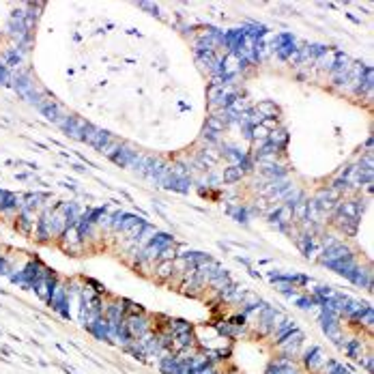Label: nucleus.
<instances>
[{
    "label": "nucleus",
    "mask_w": 374,
    "mask_h": 374,
    "mask_svg": "<svg viewBox=\"0 0 374 374\" xmlns=\"http://www.w3.org/2000/svg\"><path fill=\"white\" fill-rule=\"evenodd\" d=\"M125 329H127L133 338H144V336H147V331H149V323H147V318H144V316L133 314V316L127 318Z\"/></svg>",
    "instance_id": "obj_1"
},
{
    "label": "nucleus",
    "mask_w": 374,
    "mask_h": 374,
    "mask_svg": "<svg viewBox=\"0 0 374 374\" xmlns=\"http://www.w3.org/2000/svg\"><path fill=\"white\" fill-rule=\"evenodd\" d=\"M306 363H308V368H310V370H318V368L325 363V357H323V353H320V348H318V346H314V348H312V350L308 353Z\"/></svg>",
    "instance_id": "obj_2"
},
{
    "label": "nucleus",
    "mask_w": 374,
    "mask_h": 374,
    "mask_svg": "<svg viewBox=\"0 0 374 374\" xmlns=\"http://www.w3.org/2000/svg\"><path fill=\"white\" fill-rule=\"evenodd\" d=\"M168 331H170L172 336L187 334V331H192V325H190V323H185V320H181V318H172L170 323H168Z\"/></svg>",
    "instance_id": "obj_3"
}]
</instances>
